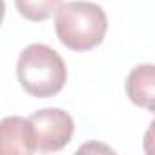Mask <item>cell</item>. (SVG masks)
<instances>
[{
    "label": "cell",
    "mask_w": 155,
    "mask_h": 155,
    "mask_svg": "<svg viewBox=\"0 0 155 155\" xmlns=\"http://www.w3.org/2000/svg\"><path fill=\"white\" fill-rule=\"evenodd\" d=\"M55 31L66 48L90 51L102 44L108 31V17L104 9L93 2L73 0L57 9Z\"/></svg>",
    "instance_id": "1"
},
{
    "label": "cell",
    "mask_w": 155,
    "mask_h": 155,
    "mask_svg": "<svg viewBox=\"0 0 155 155\" xmlns=\"http://www.w3.org/2000/svg\"><path fill=\"white\" fill-rule=\"evenodd\" d=\"M20 86L37 99H49L62 91L68 69L62 57L46 44H31L22 49L17 60Z\"/></svg>",
    "instance_id": "2"
},
{
    "label": "cell",
    "mask_w": 155,
    "mask_h": 155,
    "mask_svg": "<svg viewBox=\"0 0 155 155\" xmlns=\"http://www.w3.org/2000/svg\"><path fill=\"white\" fill-rule=\"evenodd\" d=\"M35 131V146L42 153L60 151L73 137L75 122L60 108H44L29 117Z\"/></svg>",
    "instance_id": "3"
},
{
    "label": "cell",
    "mask_w": 155,
    "mask_h": 155,
    "mask_svg": "<svg viewBox=\"0 0 155 155\" xmlns=\"http://www.w3.org/2000/svg\"><path fill=\"white\" fill-rule=\"evenodd\" d=\"M37 151L33 124L26 117L0 119V155H29Z\"/></svg>",
    "instance_id": "4"
},
{
    "label": "cell",
    "mask_w": 155,
    "mask_h": 155,
    "mask_svg": "<svg viewBox=\"0 0 155 155\" xmlns=\"http://www.w3.org/2000/svg\"><path fill=\"white\" fill-rule=\"evenodd\" d=\"M126 93L130 101L148 111H153L155 99V71L153 64L135 66L126 79Z\"/></svg>",
    "instance_id": "5"
},
{
    "label": "cell",
    "mask_w": 155,
    "mask_h": 155,
    "mask_svg": "<svg viewBox=\"0 0 155 155\" xmlns=\"http://www.w3.org/2000/svg\"><path fill=\"white\" fill-rule=\"evenodd\" d=\"M62 0H15L18 13L31 22L48 20L60 8Z\"/></svg>",
    "instance_id": "6"
},
{
    "label": "cell",
    "mask_w": 155,
    "mask_h": 155,
    "mask_svg": "<svg viewBox=\"0 0 155 155\" xmlns=\"http://www.w3.org/2000/svg\"><path fill=\"white\" fill-rule=\"evenodd\" d=\"M4 15H6V2L0 0V24H2V20H4Z\"/></svg>",
    "instance_id": "7"
}]
</instances>
